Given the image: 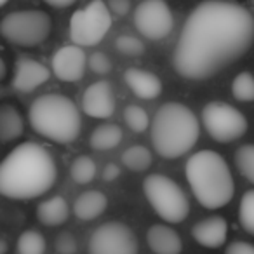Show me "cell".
<instances>
[{
	"label": "cell",
	"mask_w": 254,
	"mask_h": 254,
	"mask_svg": "<svg viewBox=\"0 0 254 254\" xmlns=\"http://www.w3.org/2000/svg\"><path fill=\"white\" fill-rule=\"evenodd\" d=\"M254 44V16L230 0L200 2L185 21L173 54L174 70L204 80L242 58Z\"/></svg>",
	"instance_id": "cell-1"
},
{
	"label": "cell",
	"mask_w": 254,
	"mask_h": 254,
	"mask_svg": "<svg viewBox=\"0 0 254 254\" xmlns=\"http://www.w3.org/2000/svg\"><path fill=\"white\" fill-rule=\"evenodd\" d=\"M58 180L49 150L33 141L16 146L0 166V191L7 198L28 200L47 193Z\"/></svg>",
	"instance_id": "cell-2"
},
{
	"label": "cell",
	"mask_w": 254,
	"mask_h": 254,
	"mask_svg": "<svg viewBox=\"0 0 254 254\" xmlns=\"http://www.w3.org/2000/svg\"><path fill=\"white\" fill-rule=\"evenodd\" d=\"M187 180L198 204L205 209L225 207L233 197V178L226 160L212 150L191 155L185 167Z\"/></svg>",
	"instance_id": "cell-3"
},
{
	"label": "cell",
	"mask_w": 254,
	"mask_h": 254,
	"mask_svg": "<svg viewBox=\"0 0 254 254\" xmlns=\"http://www.w3.org/2000/svg\"><path fill=\"white\" fill-rule=\"evenodd\" d=\"M200 127L195 113L181 103L171 101L157 110L152 122V145L164 159H178L197 143Z\"/></svg>",
	"instance_id": "cell-4"
},
{
	"label": "cell",
	"mask_w": 254,
	"mask_h": 254,
	"mask_svg": "<svg viewBox=\"0 0 254 254\" xmlns=\"http://www.w3.org/2000/svg\"><path fill=\"white\" fill-rule=\"evenodd\" d=\"M28 119L40 136L66 145L78 138L82 117L70 98L63 94L39 96L30 106Z\"/></svg>",
	"instance_id": "cell-5"
},
{
	"label": "cell",
	"mask_w": 254,
	"mask_h": 254,
	"mask_svg": "<svg viewBox=\"0 0 254 254\" xmlns=\"http://www.w3.org/2000/svg\"><path fill=\"white\" fill-rule=\"evenodd\" d=\"M143 191L150 205L167 223H181L190 212L188 202L181 187L164 174H150L143 181Z\"/></svg>",
	"instance_id": "cell-6"
},
{
	"label": "cell",
	"mask_w": 254,
	"mask_h": 254,
	"mask_svg": "<svg viewBox=\"0 0 254 254\" xmlns=\"http://www.w3.org/2000/svg\"><path fill=\"white\" fill-rule=\"evenodd\" d=\"M53 21L49 14L37 9L9 12L2 23L0 32L7 42L19 47H35L49 37Z\"/></svg>",
	"instance_id": "cell-7"
},
{
	"label": "cell",
	"mask_w": 254,
	"mask_h": 254,
	"mask_svg": "<svg viewBox=\"0 0 254 254\" xmlns=\"http://www.w3.org/2000/svg\"><path fill=\"white\" fill-rule=\"evenodd\" d=\"M112 26V11L103 0H92L70 19V39L80 47L99 44Z\"/></svg>",
	"instance_id": "cell-8"
},
{
	"label": "cell",
	"mask_w": 254,
	"mask_h": 254,
	"mask_svg": "<svg viewBox=\"0 0 254 254\" xmlns=\"http://www.w3.org/2000/svg\"><path fill=\"white\" fill-rule=\"evenodd\" d=\"M202 122L207 134L219 143H232L247 131V119L228 103L212 101L202 110Z\"/></svg>",
	"instance_id": "cell-9"
},
{
	"label": "cell",
	"mask_w": 254,
	"mask_h": 254,
	"mask_svg": "<svg viewBox=\"0 0 254 254\" xmlns=\"http://www.w3.org/2000/svg\"><path fill=\"white\" fill-rule=\"evenodd\" d=\"M89 254H138V239L124 223H103L89 239Z\"/></svg>",
	"instance_id": "cell-10"
},
{
	"label": "cell",
	"mask_w": 254,
	"mask_h": 254,
	"mask_svg": "<svg viewBox=\"0 0 254 254\" xmlns=\"http://www.w3.org/2000/svg\"><path fill=\"white\" fill-rule=\"evenodd\" d=\"M134 26L143 37L160 40L171 33L174 18L164 0H145L134 9Z\"/></svg>",
	"instance_id": "cell-11"
},
{
	"label": "cell",
	"mask_w": 254,
	"mask_h": 254,
	"mask_svg": "<svg viewBox=\"0 0 254 254\" xmlns=\"http://www.w3.org/2000/svg\"><path fill=\"white\" fill-rule=\"evenodd\" d=\"M87 61L84 49L73 44V46H64L58 49L51 60V66L61 82H78L84 77Z\"/></svg>",
	"instance_id": "cell-12"
},
{
	"label": "cell",
	"mask_w": 254,
	"mask_h": 254,
	"mask_svg": "<svg viewBox=\"0 0 254 254\" xmlns=\"http://www.w3.org/2000/svg\"><path fill=\"white\" fill-rule=\"evenodd\" d=\"M82 110L92 119H108L115 112V96L106 80L91 84L82 94Z\"/></svg>",
	"instance_id": "cell-13"
},
{
	"label": "cell",
	"mask_w": 254,
	"mask_h": 254,
	"mask_svg": "<svg viewBox=\"0 0 254 254\" xmlns=\"http://www.w3.org/2000/svg\"><path fill=\"white\" fill-rule=\"evenodd\" d=\"M51 77V71L42 63L32 58H19L16 61V71L11 80V85L19 92H32Z\"/></svg>",
	"instance_id": "cell-14"
},
{
	"label": "cell",
	"mask_w": 254,
	"mask_h": 254,
	"mask_svg": "<svg viewBox=\"0 0 254 254\" xmlns=\"http://www.w3.org/2000/svg\"><path fill=\"white\" fill-rule=\"evenodd\" d=\"M228 235V223L221 216H209L202 221L195 223L191 228V237L195 242L207 249H218L225 244Z\"/></svg>",
	"instance_id": "cell-15"
},
{
	"label": "cell",
	"mask_w": 254,
	"mask_h": 254,
	"mask_svg": "<svg viewBox=\"0 0 254 254\" xmlns=\"http://www.w3.org/2000/svg\"><path fill=\"white\" fill-rule=\"evenodd\" d=\"M124 82L138 98L155 99L162 92V82L155 73L139 68H129L124 71Z\"/></svg>",
	"instance_id": "cell-16"
},
{
	"label": "cell",
	"mask_w": 254,
	"mask_h": 254,
	"mask_svg": "<svg viewBox=\"0 0 254 254\" xmlns=\"http://www.w3.org/2000/svg\"><path fill=\"white\" fill-rule=\"evenodd\" d=\"M148 247L155 254H180L183 249L180 233L167 225H152L146 232Z\"/></svg>",
	"instance_id": "cell-17"
},
{
	"label": "cell",
	"mask_w": 254,
	"mask_h": 254,
	"mask_svg": "<svg viewBox=\"0 0 254 254\" xmlns=\"http://www.w3.org/2000/svg\"><path fill=\"white\" fill-rule=\"evenodd\" d=\"M108 207V198L98 190H89L78 195L73 204V214L82 221H92L101 216Z\"/></svg>",
	"instance_id": "cell-18"
},
{
	"label": "cell",
	"mask_w": 254,
	"mask_h": 254,
	"mask_svg": "<svg viewBox=\"0 0 254 254\" xmlns=\"http://www.w3.org/2000/svg\"><path fill=\"white\" fill-rule=\"evenodd\" d=\"M68 216H70L68 202L63 197H60V195L40 202L39 207H37V219L46 226L63 225L68 219Z\"/></svg>",
	"instance_id": "cell-19"
},
{
	"label": "cell",
	"mask_w": 254,
	"mask_h": 254,
	"mask_svg": "<svg viewBox=\"0 0 254 254\" xmlns=\"http://www.w3.org/2000/svg\"><path fill=\"white\" fill-rule=\"evenodd\" d=\"M25 131V122H23L21 113L18 108L9 103H5L0 108V138L4 143L14 141Z\"/></svg>",
	"instance_id": "cell-20"
},
{
	"label": "cell",
	"mask_w": 254,
	"mask_h": 254,
	"mask_svg": "<svg viewBox=\"0 0 254 254\" xmlns=\"http://www.w3.org/2000/svg\"><path fill=\"white\" fill-rule=\"evenodd\" d=\"M122 129L115 124H103V126H98L92 131L91 134V146L94 150H99V152H105V150H112L122 141Z\"/></svg>",
	"instance_id": "cell-21"
},
{
	"label": "cell",
	"mask_w": 254,
	"mask_h": 254,
	"mask_svg": "<svg viewBox=\"0 0 254 254\" xmlns=\"http://www.w3.org/2000/svg\"><path fill=\"white\" fill-rule=\"evenodd\" d=\"M122 162L127 169L136 171V173H143L146 171L153 162L152 152L143 145L129 146L126 152L122 153Z\"/></svg>",
	"instance_id": "cell-22"
},
{
	"label": "cell",
	"mask_w": 254,
	"mask_h": 254,
	"mask_svg": "<svg viewBox=\"0 0 254 254\" xmlns=\"http://www.w3.org/2000/svg\"><path fill=\"white\" fill-rule=\"evenodd\" d=\"M96 162L91 159L89 155H80L73 160L71 164V169H70V174H71V180L78 185H87L91 183L92 180L96 178Z\"/></svg>",
	"instance_id": "cell-23"
},
{
	"label": "cell",
	"mask_w": 254,
	"mask_h": 254,
	"mask_svg": "<svg viewBox=\"0 0 254 254\" xmlns=\"http://www.w3.org/2000/svg\"><path fill=\"white\" fill-rule=\"evenodd\" d=\"M46 237L37 230H26L18 239V254H44Z\"/></svg>",
	"instance_id": "cell-24"
},
{
	"label": "cell",
	"mask_w": 254,
	"mask_h": 254,
	"mask_svg": "<svg viewBox=\"0 0 254 254\" xmlns=\"http://www.w3.org/2000/svg\"><path fill=\"white\" fill-rule=\"evenodd\" d=\"M232 94L240 103L254 101V75L249 71L237 75L232 82Z\"/></svg>",
	"instance_id": "cell-25"
},
{
	"label": "cell",
	"mask_w": 254,
	"mask_h": 254,
	"mask_svg": "<svg viewBox=\"0 0 254 254\" xmlns=\"http://www.w3.org/2000/svg\"><path fill=\"white\" fill-rule=\"evenodd\" d=\"M124 120L132 132H143L150 127V117L141 106L129 105L124 110Z\"/></svg>",
	"instance_id": "cell-26"
},
{
	"label": "cell",
	"mask_w": 254,
	"mask_h": 254,
	"mask_svg": "<svg viewBox=\"0 0 254 254\" xmlns=\"http://www.w3.org/2000/svg\"><path fill=\"white\" fill-rule=\"evenodd\" d=\"M235 164L240 174L254 185V145H242L235 152Z\"/></svg>",
	"instance_id": "cell-27"
},
{
	"label": "cell",
	"mask_w": 254,
	"mask_h": 254,
	"mask_svg": "<svg viewBox=\"0 0 254 254\" xmlns=\"http://www.w3.org/2000/svg\"><path fill=\"white\" fill-rule=\"evenodd\" d=\"M239 219L242 228L247 233L254 235V190H247L240 200Z\"/></svg>",
	"instance_id": "cell-28"
},
{
	"label": "cell",
	"mask_w": 254,
	"mask_h": 254,
	"mask_svg": "<svg viewBox=\"0 0 254 254\" xmlns=\"http://www.w3.org/2000/svg\"><path fill=\"white\" fill-rule=\"evenodd\" d=\"M115 47L119 53L126 54V56H141L145 53V44L132 35H120L115 40Z\"/></svg>",
	"instance_id": "cell-29"
},
{
	"label": "cell",
	"mask_w": 254,
	"mask_h": 254,
	"mask_svg": "<svg viewBox=\"0 0 254 254\" xmlns=\"http://www.w3.org/2000/svg\"><path fill=\"white\" fill-rule=\"evenodd\" d=\"M89 68L98 75H106L112 71V61L105 53H92L87 61Z\"/></svg>",
	"instance_id": "cell-30"
},
{
	"label": "cell",
	"mask_w": 254,
	"mask_h": 254,
	"mask_svg": "<svg viewBox=\"0 0 254 254\" xmlns=\"http://www.w3.org/2000/svg\"><path fill=\"white\" fill-rule=\"evenodd\" d=\"M54 246H56V251L60 254H75L77 253V240H75V237L68 232L60 233V235L56 237Z\"/></svg>",
	"instance_id": "cell-31"
},
{
	"label": "cell",
	"mask_w": 254,
	"mask_h": 254,
	"mask_svg": "<svg viewBox=\"0 0 254 254\" xmlns=\"http://www.w3.org/2000/svg\"><path fill=\"white\" fill-rule=\"evenodd\" d=\"M225 254H254V246L244 240H235L226 247Z\"/></svg>",
	"instance_id": "cell-32"
},
{
	"label": "cell",
	"mask_w": 254,
	"mask_h": 254,
	"mask_svg": "<svg viewBox=\"0 0 254 254\" xmlns=\"http://www.w3.org/2000/svg\"><path fill=\"white\" fill-rule=\"evenodd\" d=\"M108 7L113 14L126 16L131 9V0H108Z\"/></svg>",
	"instance_id": "cell-33"
},
{
	"label": "cell",
	"mask_w": 254,
	"mask_h": 254,
	"mask_svg": "<svg viewBox=\"0 0 254 254\" xmlns=\"http://www.w3.org/2000/svg\"><path fill=\"white\" fill-rule=\"evenodd\" d=\"M119 176H120V169L115 164H108V166L105 167V171H103V180L105 181H113Z\"/></svg>",
	"instance_id": "cell-34"
},
{
	"label": "cell",
	"mask_w": 254,
	"mask_h": 254,
	"mask_svg": "<svg viewBox=\"0 0 254 254\" xmlns=\"http://www.w3.org/2000/svg\"><path fill=\"white\" fill-rule=\"evenodd\" d=\"M46 4H49L51 7H58V9H64L70 7L71 4H75L77 0H44Z\"/></svg>",
	"instance_id": "cell-35"
},
{
	"label": "cell",
	"mask_w": 254,
	"mask_h": 254,
	"mask_svg": "<svg viewBox=\"0 0 254 254\" xmlns=\"http://www.w3.org/2000/svg\"><path fill=\"white\" fill-rule=\"evenodd\" d=\"M7 253V240L2 239L0 240V254H5Z\"/></svg>",
	"instance_id": "cell-36"
},
{
	"label": "cell",
	"mask_w": 254,
	"mask_h": 254,
	"mask_svg": "<svg viewBox=\"0 0 254 254\" xmlns=\"http://www.w3.org/2000/svg\"><path fill=\"white\" fill-rule=\"evenodd\" d=\"M0 77L4 78L5 77V61L0 60Z\"/></svg>",
	"instance_id": "cell-37"
},
{
	"label": "cell",
	"mask_w": 254,
	"mask_h": 254,
	"mask_svg": "<svg viewBox=\"0 0 254 254\" xmlns=\"http://www.w3.org/2000/svg\"><path fill=\"white\" fill-rule=\"evenodd\" d=\"M7 2H9V0H0V5H5Z\"/></svg>",
	"instance_id": "cell-38"
}]
</instances>
